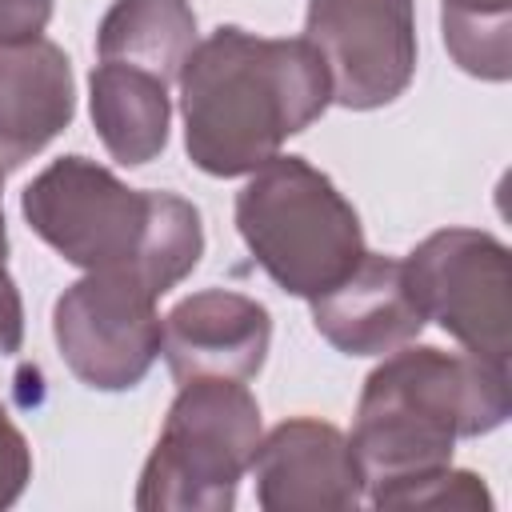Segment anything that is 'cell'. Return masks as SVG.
<instances>
[{
  "mask_svg": "<svg viewBox=\"0 0 512 512\" xmlns=\"http://www.w3.org/2000/svg\"><path fill=\"white\" fill-rule=\"evenodd\" d=\"M176 84L184 152L220 180L256 172L332 104L324 60L304 36H256L236 24L196 40Z\"/></svg>",
  "mask_w": 512,
  "mask_h": 512,
  "instance_id": "obj_1",
  "label": "cell"
},
{
  "mask_svg": "<svg viewBox=\"0 0 512 512\" xmlns=\"http://www.w3.org/2000/svg\"><path fill=\"white\" fill-rule=\"evenodd\" d=\"M508 412V364L432 344L388 352L360 388L348 436L364 476V504L388 484L452 464L456 440L496 432Z\"/></svg>",
  "mask_w": 512,
  "mask_h": 512,
  "instance_id": "obj_2",
  "label": "cell"
},
{
  "mask_svg": "<svg viewBox=\"0 0 512 512\" xmlns=\"http://www.w3.org/2000/svg\"><path fill=\"white\" fill-rule=\"evenodd\" d=\"M24 224L84 272H132L156 296L172 292L204 256L196 204L164 188H128L112 168L72 152L20 192Z\"/></svg>",
  "mask_w": 512,
  "mask_h": 512,
  "instance_id": "obj_3",
  "label": "cell"
},
{
  "mask_svg": "<svg viewBox=\"0 0 512 512\" xmlns=\"http://www.w3.org/2000/svg\"><path fill=\"white\" fill-rule=\"evenodd\" d=\"M236 232L268 280L300 300L336 288L368 252L356 208L304 156H272L236 192Z\"/></svg>",
  "mask_w": 512,
  "mask_h": 512,
  "instance_id": "obj_4",
  "label": "cell"
},
{
  "mask_svg": "<svg viewBox=\"0 0 512 512\" xmlns=\"http://www.w3.org/2000/svg\"><path fill=\"white\" fill-rule=\"evenodd\" d=\"M264 436L260 404L240 380H188L140 468V512H228Z\"/></svg>",
  "mask_w": 512,
  "mask_h": 512,
  "instance_id": "obj_5",
  "label": "cell"
},
{
  "mask_svg": "<svg viewBox=\"0 0 512 512\" xmlns=\"http://www.w3.org/2000/svg\"><path fill=\"white\" fill-rule=\"evenodd\" d=\"M408 288L468 356L508 364L512 356V268L508 244L480 228H440L404 256Z\"/></svg>",
  "mask_w": 512,
  "mask_h": 512,
  "instance_id": "obj_6",
  "label": "cell"
},
{
  "mask_svg": "<svg viewBox=\"0 0 512 512\" xmlns=\"http://www.w3.org/2000/svg\"><path fill=\"white\" fill-rule=\"evenodd\" d=\"M156 292L132 272H84L52 304L64 368L92 392L136 388L160 356Z\"/></svg>",
  "mask_w": 512,
  "mask_h": 512,
  "instance_id": "obj_7",
  "label": "cell"
},
{
  "mask_svg": "<svg viewBox=\"0 0 512 512\" xmlns=\"http://www.w3.org/2000/svg\"><path fill=\"white\" fill-rule=\"evenodd\" d=\"M304 40L324 60L332 104L352 112L392 104L416 76L412 0H308Z\"/></svg>",
  "mask_w": 512,
  "mask_h": 512,
  "instance_id": "obj_8",
  "label": "cell"
},
{
  "mask_svg": "<svg viewBox=\"0 0 512 512\" xmlns=\"http://www.w3.org/2000/svg\"><path fill=\"white\" fill-rule=\"evenodd\" d=\"M248 476L264 512H352L364 504L348 436L316 416H292L264 432Z\"/></svg>",
  "mask_w": 512,
  "mask_h": 512,
  "instance_id": "obj_9",
  "label": "cell"
},
{
  "mask_svg": "<svg viewBox=\"0 0 512 512\" xmlns=\"http://www.w3.org/2000/svg\"><path fill=\"white\" fill-rule=\"evenodd\" d=\"M272 344V316L260 300L232 288H204L160 316V356L176 384L240 380L248 384Z\"/></svg>",
  "mask_w": 512,
  "mask_h": 512,
  "instance_id": "obj_10",
  "label": "cell"
},
{
  "mask_svg": "<svg viewBox=\"0 0 512 512\" xmlns=\"http://www.w3.org/2000/svg\"><path fill=\"white\" fill-rule=\"evenodd\" d=\"M308 304L312 328L344 356H388L428 324L408 288L404 260L380 252H364L336 288Z\"/></svg>",
  "mask_w": 512,
  "mask_h": 512,
  "instance_id": "obj_11",
  "label": "cell"
},
{
  "mask_svg": "<svg viewBox=\"0 0 512 512\" xmlns=\"http://www.w3.org/2000/svg\"><path fill=\"white\" fill-rule=\"evenodd\" d=\"M76 116L72 60L36 36L0 44V172H16L44 152Z\"/></svg>",
  "mask_w": 512,
  "mask_h": 512,
  "instance_id": "obj_12",
  "label": "cell"
},
{
  "mask_svg": "<svg viewBox=\"0 0 512 512\" xmlns=\"http://www.w3.org/2000/svg\"><path fill=\"white\" fill-rule=\"evenodd\" d=\"M88 112L104 152L124 168H144L168 148L172 96L144 68L100 60L88 80Z\"/></svg>",
  "mask_w": 512,
  "mask_h": 512,
  "instance_id": "obj_13",
  "label": "cell"
},
{
  "mask_svg": "<svg viewBox=\"0 0 512 512\" xmlns=\"http://www.w3.org/2000/svg\"><path fill=\"white\" fill-rule=\"evenodd\" d=\"M196 48V12L188 0H112L96 28V56L132 64L172 84Z\"/></svg>",
  "mask_w": 512,
  "mask_h": 512,
  "instance_id": "obj_14",
  "label": "cell"
},
{
  "mask_svg": "<svg viewBox=\"0 0 512 512\" xmlns=\"http://www.w3.org/2000/svg\"><path fill=\"white\" fill-rule=\"evenodd\" d=\"M440 36L460 72L492 84L512 76V16L440 12Z\"/></svg>",
  "mask_w": 512,
  "mask_h": 512,
  "instance_id": "obj_15",
  "label": "cell"
},
{
  "mask_svg": "<svg viewBox=\"0 0 512 512\" xmlns=\"http://www.w3.org/2000/svg\"><path fill=\"white\" fill-rule=\"evenodd\" d=\"M372 508H432V512H492V492L484 488V480L476 472L464 468H432L420 476H408L400 484L380 488L376 496H368Z\"/></svg>",
  "mask_w": 512,
  "mask_h": 512,
  "instance_id": "obj_16",
  "label": "cell"
},
{
  "mask_svg": "<svg viewBox=\"0 0 512 512\" xmlns=\"http://www.w3.org/2000/svg\"><path fill=\"white\" fill-rule=\"evenodd\" d=\"M32 480V448L0 404V508H12Z\"/></svg>",
  "mask_w": 512,
  "mask_h": 512,
  "instance_id": "obj_17",
  "label": "cell"
},
{
  "mask_svg": "<svg viewBox=\"0 0 512 512\" xmlns=\"http://www.w3.org/2000/svg\"><path fill=\"white\" fill-rule=\"evenodd\" d=\"M24 344V304L8 272V228H4V172H0V356L20 352Z\"/></svg>",
  "mask_w": 512,
  "mask_h": 512,
  "instance_id": "obj_18",
  "label": "cell"
},
{
  "mask_svg": "<svg viewBox=\"0 0 512 512\" xmlns=\"http://www.w3.org/2000/svg\"><path fill=\"white\" fill-rule=\"evenodd\" d=\"M52 8V0H0V44H24L44 36Z\"/></svg>",
  "mask_w": 512,
  "mask_h": 512,
  "instance_id": "obj_19",
  "label": "cell"
},
{
  "mask_svg": "<svg viewBox=\"0 0 512 512\" xmlns=\"http://www.w3.org/2000/svg\"><path fill=\"white\" fill-rule=\"evenodd\" d=\"M440 12H468V16H512V0H440Z\"/></svg>",
  "mask_w": 512,
  "mask_h": 512,
  "instance_id": "obj_20",
  "label": "cell"
}]
</instances>
